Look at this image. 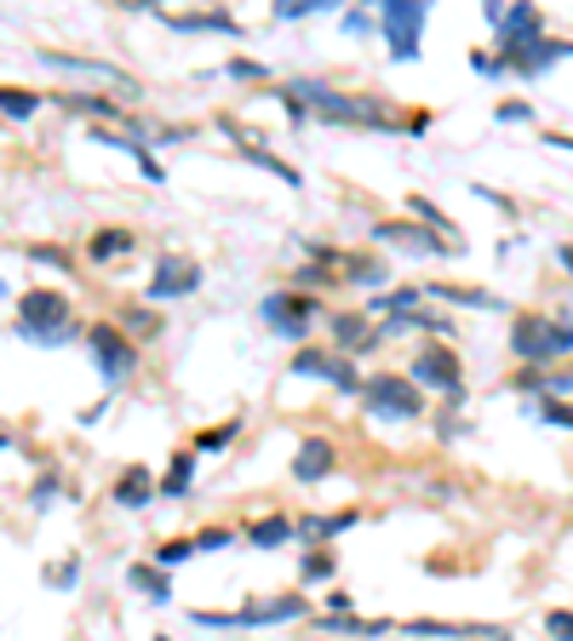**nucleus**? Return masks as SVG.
<instances>
[{
  "mask_svg": "<svg viewBox=\"0 0 573 641\" xmlns=\"http://www.w3.org/2000/svg\"><path fill=\"white\" fill-rule=\"evenodd\" d=\"M293 373L298 378H333L339 390H356V373L339 362V355H328V350H298L293 355Z\"/></svg>",
  "mask_w": 573,
  "mask_h": 641,
  "instance_id": "obj_9",
  "label": "nucleus"
},
{
  "mask_svg": "<svg viewBox=\"0 0 573 641\" xmlns=\"http://www.w3.org/2000/svg\"><path fill=\"white\" fill-rule=\"evenodd\" d=\"M127 321L138 327V339H156V332H161V321H156V316H149V310H133Z\"/></svg>",
  "mask_w": 573,
  "mask_h": 641,
  "instance_id": "obj_24",
  "label": "nucleus"
},
{
  "mask_svg": "<svg viewBox=\"0 0 573 641\" xmlns=\"http://www.w3.org/2000/svg\"><path fill=\"white\" fill-rule=\"evenodd\" d=\"M545 630H551L557 641H573V613H551V619H545Z\"/></svg>",
  "mask_w": 573,
  "mask_h": 641,
  "instance_id": "obj_23",
  "label": "nucleus"
},
{
  "mask_svg": "<svg viewBox=\"0 0 573 641\" xmlns=\"http://www.w3.org/2000/svg\"><path fill=\"white\" fill-rule=\"evenodd\" d=\"M293 476L298 481H321V476H333V447L328 442H305L293 458Z\"/></svg>",
  "mask_w": 573,
  "mask_h": 641,
  "instance_id": "obj_12",
  "label": "nucleus"
},
{
  "mask_svg": "<svg viewBox=\"0 0 573 641\" xmlns=\"http://www.w3.org/2000/svg\"><path fill=\"white\" fill-rule=\"evenodd\" d=\"M408 373H413V384H431V390H447V396H459V355L447 350V344H431V350H419Z\"/></svg>",
  "mask_w": 573,
  "mask_h": 641,
  "instance_id": "obj_7",
  "label": "nucleus"
},
{
  "mask_svg": "<svg viewBox=\"0 0 573 641\" xmlns=\"http://www.w3.org/2000/svg\"><path fill=\"white\" fill-rule=\"evenodd\" d=\"M362 401H367V413H373V419H419V413H425V401H419V384H413V378H402V373H379V378H367Z\"/></svg>",
  "mask_w": 573,
  "mask_h": 641,
  "instance_id": "obj_3",
  "label": "nucleus"
},
{
  "mask_svg": "<svg viewBox=\"0 0 573 641\" xmlns=\"http://www.w3.org/2000/svg\"><path fill=\"white\" fill-rule=\"evenodd\" d=\"M328 573H333V556H321V550H316V556L305 561V579H328Z\"/></svg>",
  "mask_w": 573,
  "mask_h": 641,
  "instance_id": "obj_25",
  "label": "nucleus"
},
{
  "mask_svg": "<svg viewBox=\"0 0 573 641\" xmlns=\"http://www.w3.org/2000/svg\"><path fill=\"white\" fill-rule=\"evenodd\" d=\"M64 316H69L64 293H46V287L23 293V304H18V321H23V332H35V339H41V332H58Z\"/></svg>",
  "mask_w": 573,
  "mask_h": 641,
  "instance_id": "obj_8",
  "label": "nucleus"
},
{
  "mask_svg": "<svg viewBox=\"0 0 573 641\" xmlns=\"http://www.w3.org/2000/svg\"><path fill=\"white\" fill-rule=\"evenodd\" d=\"M333 339H339L344 350H362V344H373V327H367L362 316H339V321H333Z\"/></svg>",
  "mask_w": 573,
  "mask_h": 641,
  "instance_id": "obj_15",
  "label": "nucleus"
},
{
  "mask_svg": "<svg viewBox=\"0 0 573 641\" xmlns=\"http://www.w3.org/2000/svg\"><path fill=\"white\" fill-rule=\"evenodd\" d=\"M511 350L522 355V362H557V355L573 350V327L568 321H545V316H516Z\"/></svg>",
  "mask_w": 573,
  "mask_h": 641,
  "instance_id": "obj_2",
  "label": "nucleus"
},
{
  "mask_svg": "<svg viewBox=\"0 0 573 641\" xmlns=\"http://www.w3.org/2000/svg\"><path fill=\"white\" fill-rule=\"evenodd\" d=\"M293 104L298 110H316V115H328V121H351V126H390L385 104H373V98H351V92H333V87H321V81H293Z\"/></svg>",
  "mask_w": 573,
  "mask_h": 641,
  "instance_id": "obj_1",
  "label": "nucleus"
},
{
  "mask_svg": "<svg viewBox=\"0 0 573 641\" xmlns=\"http://www.w3.org/2000/svg\"><path fill=\"white\" fill-rule=\"evenodd\" d=\"M35 110H41V98H35V92H23V87H0V115L30 121Z\"/></svg>",
  "mask_w": 573,
  "mask_h": 641,
  "instance_id": "obj_14",
  "label": "nucleus"
},
{
  "mask_svg": "<svg viewBox=\"0 0 573 641\" xmlns=\"http://www.w3.org/2000/svg\"><path fill=\"white\" fill-rule=\"evenodd\" d=\"M218 545H230V533H224V527H207L202 538H195V550H218Z\"/></svg>",
  "mask_w": 573,
  "mask_h": 641,
  "instance_id": "obj_27",
  "label": "nucleus"
},
{
  "mask_svg": "<svg viewBox=\"0 0 573 641\" xmlns=\"http://www.w3.org/2000/svg\"><path fill=\"white\" fill-rule=\"evenodd\" d=\"M161 641H167V636H161Z\"/></svg>",
  "mask_w": 573,
  "mask_h": 641,
  "instance_id": "obj_30",
  "label": "nucleus"
},
{
  "mask_svg": "<svg viewBox=\"0 0 573 641\" xmlns=\"http://www.w3.org/2000/svg\"><path fill=\"white\" fill-rule=\"evenodd\" d=\"M379 241H402V247H419V252H447V241H431L425 229H413V224H379L373 229Z\"/></svg>",
  "mask_w": 573,
  "mask_h": 641,
  "instance_id": "obj_13",
  "label": "nucleus"
},
{
  "mask_svg": "<svg viewBox=\"0 0 573 641\" xmlns=\"http://www.w3.org/2000/svg\"><path fill=\"white\" fill-rule=\"evenodd\" d=\"M190 556H195V538H179V545L161 550V568H179V561H190Z\"/></svg>",
  "mask_w": 573,
  "mask_h": 641,
  "instance_id": "obj_22",
  "label": "nucleus"
},
{
  "mask_svg": "<svg viewBox=\"0 0 573 641\" xmlns=\"http://www.w3.org/2000/svg\"><path fill=\"white\" fill-rule=\"evenodd\" d=\"M115 499H121V504H144V499H149V476H144V470H127V476L115 481Z\"/></svg>",
  "mask_w": 573,
  "mask_h": 641,
  "instance_id": "obj_16",
  "label": "nucleus"
},
{
  "mask_svg": "<svg viewBox=\"0 0 573 641\" xmlns=\"http://www.w3.org/2000/svg\"><path fill=\"white\" fill-rule=\"evenodd\" d=\"M557 259H562V270H568V275H573V241H568V247H562V252H557Z\"/></svg>",
  "mask_w": 573,
  "mask_h": 641,
  "instance_id": "obj_29",
  "label": "nucleus"
},
{
  "mask_svg": "<svg viewBox=\"0 0 573 641\" xmlns=\"http://www.w3.org/2000/svg\"><path fill=\"white\" fill-rule=\"evenodd\" d=\"M356 522V510H339V516H328V522H305V533H316V538H333V533H344V527H351Z\"/></svg>",
  "mask_w": 573,
  "mask_h": 641,
  "instance_id": "obj_19",
  "label": "nucleus"
},
{
  "mask_svg": "<svg viewBox=\"0 0 573 641\" xmlns=\"http://www.w3.org/2000/svg\"><path fill=\"white\" fill-rule=\"evenodd\" d=\"M195 287H202V270H195L190 259H161L156 281H149V293L156 298H179V293H195Z\"/></svg>",
  "mask_w": 573,
  "mask_h": 641,
  "instance_id": "obj_10",
  "label": "nucleus"
},
{
  "mask_svg": "<svg viewBox=\"0 0 573 641\" xmlns=\"http://www.w3.org/2000/svg\"><path fill=\"white\" fill-rule=\"evenodd\" d=\"M287 533H293V527H287L282 516H264V522H253V533H247V538H253L259 550H270V545H282Z\"/></svg>",
  "mask_w": 573,
  "mask_h": 641,
  "instance_id": "obj_17",
  "label": "nucleus"
},
{
  "mask_svg": "<svg viewBox=\"0 0 573 641\" xmlns=\"http://www.w3.org/2000/svg\"><path fill=\"white\" fill-rule=\"evenodd\" d=\"M127 247H133L127 229H104V236L92 241V259H115V252H127Z\"/></svg>",
  "mask_w": 573,
  "mask_h": 641,
  "instance_id": "obj_18",
  "label": "nucleus"
},
{
  "mask_svg": "<svg viewBox=\"0 0 573 641\" xmlns=\"http://www.w3.org/2000/svg\"><path fill=\"white\" fill-rule=\"evenodd\" d=\"M305 613V602L298 596H276V602H259V607H247V613H207V625H270V619H298Z\"/></svg>",
  "mask_w": 573,
  "mask_h": 641,
  "instance_id": "obj_11",
  "label": "nucleus"
},
{
  "mask_svg": "<svg viewBox=\"0 0 573 641\" xmlns=\"http://www.w3.org/2000/svg\"><path fill=\"white\" fill-rule=\"evenodd\" d=\"M385 35L396 58H419V35H425V7L419 0H385Z\"/></svg>",
  "mask_w": 573,
  "mask_h": 641,
  "instance_id": "obj_4",
  "label": "nucleus"
},
{
  "mask_svg": "<svg viewBox=\"0 0 573 641\" xmlns=\"http://www.w3.org/2000/svg\"><path fill=\"white\" fill-rule=\"evenodd\" d=\"M276 12H282V18H305V12H316V0H282Z\"/></svg>",
  "mask_w": 573,
  "mask_h": 641,
  "instance_id": "obj_28",
  "label": "nucleus"
},
{
  "mask_svg": "<svg viewBox=\"0 0 573 641\" xmlns=\"http://www.w3.org/2000/svg\"><path fill=\"white\" fill-rule=\"evenodd\" d=\"M92 362H98V373H104L110 384H121L133 373V362H138V350H133V339L127 332H115V327H92Z\"/></svg>",
  "mask_w": 573,
  "mask_h": 641,
  "instance_id": "obj_5",
  "label": "nucleus"
},
{
  "mask_svg": "<svg viewBox=\"0 0 573 641\" xmlns=\"http://www.w3.org/2000/svg\"><path fill=\"white\" fill-rule=\"evenodd\" d=\"M545 419L562 424V430H573V407H562V401H545Z\"/></svg>",
  "mask_w": 573,
  "mask_h": 641,
  "instance_id": "obj_26",
  "label": "nucleus"
},
{
  "mask_svg": "<svg viewBox=\"0 0 573 641\" xmlns=\"http://www.w3.org/2000/svg\"><path fill=\"white\" fill-rule=\"evenodd\" d=\"M264 321L282 332V339H305L310 321H316V304L305 293H270L264 298Z\"/></svg>",
  "mask_w": 573,
  "mask_h": 641,
  "instance_id": "obj_6",
  "label": "nucleus"
},
{
  "mask_svg": "<svg viewBox=\"0 0 573 641\" xmlns=\"http://www.w3.org/2000/svg\"><path fill=\"white\" fill-rule=\"evenodd\" d=\"M190 476H195V458H172V470H167V493H184V487H190Z\"/></svg>",
  "mask_w": 573,
  "mask_h": 641,
  "instance_id": "obj_20",
  "label": "nucleus"
},
{
  "mask_svg": "<svg viewBox=\"0 0 573 641\" xmlns=\"http://www.w3.org/2000/svg\"><path fill=\"white\" fill-rule=\"evenodd\" d=\"M133 584H144V590H149V596H156V602H167V579H161V573H149V568H133Z\"/></svg>",
  "mask_w": 573,
  "mask_h": 641,
  "instance_id": "obj_21",
  "label": "nucleus"
}]
</instances>
